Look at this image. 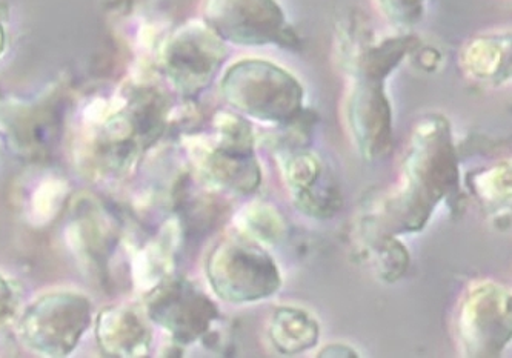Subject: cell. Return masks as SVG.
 Instances as JSON below:
<instances>
[{
  "mask_svg": "<svg viewBox=\"0 0 512 358\" xmlns=\"http://www.w3.org/2000/svg\"><path fill=\"white\" fill-rule=\"evenodd\" d=\"M460 177L453 126L443 114H428L411 133L399 182L368 202L362 217L394 236L420 233L440 203L459 200Z\"/></svg>",
  "mask_w": 512,
  "mask_h": 358,
  "instance_id": "1",
  "label": "cell"
},
{
  "mask_svg": "<svg viewBox=\"0 0 512 358\" xmlns=\"http://www.w3.org/2000/svg\"><path fill=\"white\" fill-rule=\"evenodd\" d=\"M220 94L247 119L282 126L305 111V88L291 71L273 60L245 57L223 71Z\"/></svg>",
  "mask_w": 512,
  "mask_h": 358,
  "instance_id": "2",
  "label": "cell"
},
{
  "mask_svg": "<svg viewBox=\"0 0 512 358\" xmlns=\"http://www.w3.org/2000/svg\"><path fill=\"white\" fill-rule=\"evenodd\" d=\"M214 296L231 305H250L276 296L282 272L265 246L233 233L211 249L205 265Z\"/></svg>",
  "mask_w": 512,
  "mask_h": 358,
  "instance_id": "3",
  "label": "cell"
},
{
  "mask_svg": "<svg viewBox=\"0 0 512 358\" xmlns=\"http://www.w3.org/2000/svg\"><path fill=\"white\" fill-rule=\"evenodd\" d=\"M93 302L84 292H45L17 317L20 343L42 357H68L76 351L93 323Z\"/></svg>",
  "mask_w": 512,
  "mask_h": 358,
  "instance_id": "4",
  "label": "cell"
},
{
  "mask_svg": "<svg viewBox=\"0 0 512 358\" xmlns=\"http://www.w3.org/2000/svg\"><path fill=\"white\" fill-rule=\"evenodd\" d=\"M202 20L223 42L237 47H300L279 0H203Z\"/></svg>",
  "mask_w": 512,
  "mask_h": 358,
  "instance_id": "5",
  "label": "cell"
},
{
  "mask_svg": "<svg viewBox=\"0 0 512 358\" xmlns=\"http://www.w3.org/2000/svg\"><path fill=\"white\" fill-rule=\"evenodd\" d=\"M228 57L223 42L203 20L177 28L160 48V68L183 97H197L210 87Z\"/></svg>",
  "mask_w": 512,
  "mask_h": 358,
  "instance_id": "6",
  "label": "cell"
},
{
  "mask_svg": "<svg viewBox=\"0 0 512 358\" xmlns=\"http://www.w3.org/2000/svg\"><path fill=\"white\" fill-rule=\"evenodd\" d=\"M457 339L465 357H497L511 342V292L493 280H477L457 309Z\"/></svg>",
  "mask_w": 512,
  "mask_h": 358,
  "instance_id": "7",
  "label": "cell"
},
{
  "mask_svg": "<svg viewBox=\"0 0 512 358\" xmlns=\"http://www.w3.org/2000/svg\"><path fill=\"white\" fill-rule=\"evenodd\" d=\"M143 308L151 323L160 326L177 345L205 339L220 319L216 303L183 277L160 280L148 292Z\"/></svg>",
  "mask_w": 512,
  "mask_h": 358,
  "instance_id": "8",
  "label": "cell"
},
{
  "mask_svg": "<svg viewBox=\"0 0 512 358\" xmlns=\"http://www.w3.org/2000/svg\"><path fill=\"white\" fill-rule=\"evenodd\" d=\"M345 97L348 133L357 151L368 162L388 156L393 148V107L386 94V80L351 76Z\"/></svg>",
  "mask_w": 512,
  "mask_h": 358,
  "instance_id": "9",
  "label": "cell"
},
{
  "mask_svg": "<svg viewBox=\"0 0 512 358\" xmlns=\"http://www.w3.org/2000/svg\"><path fill=\"white\" fill-rule=\"evenodd\" d=\"M291 202L316 220L333 219L343 206V194L333 171L319 154L306 148L274 153Z\"/></svg>",
  "mask_w": 512,
  "mask_h": 358,
  "instance_id": "10",
  "label": "cell"
},
{
  "mask_svg": "<svg viewBox=\"0 0 512 358\" xmlns=\"http://www.w3.org/2000/svg\"><path fill=\"white\" fill-rule=\"evenodd\" d=\"M190 150L200 179L214 191L250 196L262 185V166L256 154L223 150L210 136L197 137Z\"/></svg>",
  "mask_w": 512,
  "mask_h": 358,
  "instance_id": "11",
  "label": "cell"
},
{
  "mask_svg": "<svg viewBox=\"0 0 512 358\" xmlns=\"http://www.w3.org/2000/svg\"><path fill=\"white\" fill-rule=\"evenodd\" d=\"M94 335L105 357H145L153 345V323L143 306L116 303L96 315Z\"/></svg>",
  "mask_w": 512,
  "mask_h": 358,
  "instance_id": "12",
  "label": "cell"
},
{
  "mask_svg": "<svg viewBox=\"0 0 512 358\" xmlns=\"http://www.w3.org/2000/svg\"><path fill=\"white\" fill-rule=\"evenodd\" d=\"M354 252L385 283L399 282L411 266V254L399 236L386 233L365 217L357 223Z\"/></svg>",
  "mask_w": 512,
  "mask_h": 358,
  "instance_id": "13",
  "label": "cell"
},
{
  "mask_svg": "<svg viewBox=\"0 0 512 358\" xmlns=\"http://www.w3.org/2000/svg\"><path fill=\"white\" fill-rule=\"evenodd\" d=\"M460 65L469 79L499 87L511 79V34H483L463 47Z\"/></svg>",
  "mask_w": 512,
  "mask_h": 358,
  "instance_id": "14",
  "label": "cell"
},
{
  "mask_svg": "<svg viewBox=\"0 0 512 358\" xmlns=\"http://www.w3.org/2000/svg\"><path fill=\"white\" fill-rule=\"evenodd\" d=\"M268 340L279 354H302L316 348L320 340V325L305 308L279 306L274 309L268 322Z\"/></svg>",
  "mask_w": 512,
  "mask_h": 358,
  "instance_id": "15",
  "label": "cell"
},
{
  "mask_svg": "<svg viewBox=\"0 0 512 358\" xmlns=\"http://www.w3.org/2000/svg\"><path fill=\"white\" fill-rule=\"evenodd\" d=\"M234 225L237 233L262 246L279 245L288 233V225L279 209L263 200L243 205L234 217Z\"/></svg>",
  "mask_w": 512,
  "mask_h": 358,
  "instance_id": "16",
  "label": "cell"
},
{
  "mask_svg": "<svg viewBox=\"0 0 512 358\" xmlns=\"http://www.w3.org/2000/svg\"><path fill=\"white\" fill-rule=\"evenodd\" d=\"M468 186L485 211L494 216L511 208V162L496 163L468 176Z\"/></svg>",
  "mask_w": 512,
  "mask_h": 358,
  "instance_id": "17",
  "label": "cell"
},
{
  "mask_svg": "<svg viewBox=\"0 0 512 358\" xmlns=\"http://www.w3.org/2000/svg\"><path fill=\"white\" fill-rule=\"evenodd\" d=\"M210 139L223 150L256 154L257 136L250 119L236 111H219L213 119Z\"/></svg>",
  "mask_w": 512,
  "mask_h": 358,
  "instance_id": "18",
  "label": "cell"
},
{
  "mask_svg": "<svg viewBox=\"0 0 512 358\" xmlns=\"http://www.w3.org/2000/svg\"><path fill=\"white\" fill-rule=\"evenodd\" d=\"M386 22L399 33H411L425 16L428 0H374Z\"/></svg>",
  "mask_w": 512,
  "mask_h": 358,
  "instance_id": "19",
  "label": "cell"
},
{
  "mask_svg": "<svg viewBox=\"0 0 512 358\" xmlns=\"http://www.w3.org/2000/svg\"><path fill=\"white\" fill-rule=\"evenodd\" d=\"M20 297L13 280L0 272V332L10 328L19 317Z\"/></svg>",
  "mask_w": 512,
  "mask_h": 358,
  "instance_id": "20",
  "label": "cell"
},
{
  "mask_svg": "<svg viewBox=\"0 0 512 358\" xmlns=\"http://www.w3.org/2000/svg\"><path fill=\"white\" fill-rule=\"evenodd\" d=\"M317 355L330 358L360 357L359 352L353 346L346 345V343H330V345L323 346Z\"/></svg>",
  "mask_w": 512,
  "mask_h": 358,
  "instance_id": "21",
  "label": "cell"
},
{
  "mask_svg": "<svg viewBox=\"0 0 512 358\" xmlns=\"http://www.w3.org/2000/svg\"><path fill=\"white\" fill-rule=\"evenodd\" d=\"M420 62H422V67L426 68V70H436V67L440 62L439 53H437L436 50H431V48H425V50L422 51Z\"/></svg>",
  "mask_w": 512,
  "mask_h": 358,
  "instance_id": "22",
  "label": "cell"
},
{
  "mask_svg": "<svg viewBox=\"0 0 512 358\" xmlns=\"http://www.w3.org/2000/svg\"><path fill=\"white\" fill-rule=\"evenodd\" d=\"M5 44H7V37H5L4 27H2V24H0V56H2V53H4Z\"/></svg>",
  "mask_w": 512,
  "mask_h": 358,
  "instance_id": "23",
  "label": "cell"
}]
</instances>
